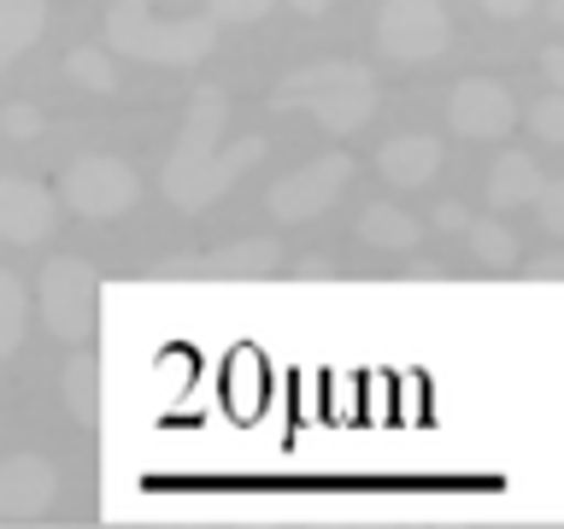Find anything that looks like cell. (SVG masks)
<instances>
[{"label":"cell","mask_w":564,"mask_h":529,"mask_svg":"<svg viewBox=\"0 0 564 529\" xmlns=\"http://www.w3.org/2000/svg\"><path fill=\"white\" fill-rule=\"evenodd\" d=\"M229 118V95L218 83H200L188 100V118H183V136L159 171V188L176 212H206L218 194H229L247 171L264 159V136H241L236 148H218V130Z\"/></svg>","instance_id":"cell-1"},{"label":"cell","mask_w":564,"mask_h":529,"mask_svg":"<svg viewBox=\"0 0 564 529\" xmlns=\"http://www.w3.org/2000/svg\"><path fill=\"white\" fill-rule=\"evenodd\" d=\"M377 77L359 60H324L300 65L271 88V112H312L329 136H352L377 118Z\"/></svg>","instance_id":"cell-2"},{"label":"cell","mask_w":564,"mask_h":529,"mask_svg":"<svg viewBox=\"0 0 564 529\" xmlns=\"http://www.w3.org/2000/svg\"><path fill=\"white\" fill-rule=\"evenodd\" d=\"M106 42L141 65H200L218 47L212 18H153L148 0H112L106 7Z\"/></svg>","instance_id":"cell-3"},{"label":"cell","mask_w":564,"mask_h":529,"mask_svg":"<svg viewBox=\"0 0 564 529\" xmlns=\"http://www.w3.org/2000/svg\"><path fill=\"white\" fill-rule=\"evenodd\" d=\"M42 317H47V330L59 335V342L70 347H83L88 335H95V300H100V277H95V264L77 259V253H59V259H47L42 264Z\"/></svg>","instance_id":"cell-4"},{"label":"cell","mask_w":564,"mask_h":529,"mask_svg":"<svg viewBox=\"0 0 564 529\" xmlns=\"http://www.w3.org/2000/svg\"><path fill=\"white\" fill-rule=\"evenodd\" d=\"M453 42V24L441 12V0H382L377 12V47L400 65H423L441 60Z\"/></svg>","instance_id":"cell-5"},{"label":"cell","mask_w":564,"mask_h":529,"mask_svg":"<svg viewBox=\"0 0 564 529\" xmlns=\"http://www.w3.org/2000/svg\"><path fill=\"white\" fill-rule=\"evenodd\" d=\"M347 183H352V159L347 153H324V159H312V165H300L294 176L271 183L264 206H271L276 224H306V218H317V212H329L335 201H341Z\"/></svg>","instance_id":"cell-6"},{"label":"cell","mask_w":564,"mask_h":529,"mask_svg":"<svg viewBox=\"0 0 564 529\" xmlns=\"http://www.w3.org/2000/svg\"><path fill=\"white\" fill-rule=\"evenodd\" d=\"M135 171L123 165V159H77V165L65 171V206L70 212H83V218H118V212H130L135 206Z\"/></svg>","instance_id":"cell-7"},{"label":"cell","mask_w":564,"mask_h":529,"mask_svg":"<svg viewBox=\"0 0 564 529\" xmlns=\"http://www.w3.org/2000/svg\"><path fill=\"white\" fill-rule=\"evenodd\" d=\"M447 123L465 141H500L511 123H518V100H511V88L494 83V77H465L447 100Z\"/></svg>","instance_id":"cell-8"},{"label":"cell","mask_w":564,"mask_h":529,"mask_svg":"<svg viewBox=\"0 0 564 529\" xmlns=\"http://www.w3.org/2000/svg\"><path fill=\"white\" fill-rule=\"evenodd\" d=\"M53 224H59V201H53L35 176L0 171V236L12 247H35V241H47Z\"/></svg>","instance_id":"cell-9"},{"label":"cell","mask_w":564,"mask_h":529,"mask_svg":"<svg viewBox=\"0 0 564 529\" xmlns=\"http://www.w3.org/2000/svg\"><path fill=\"white\" fill-rule=\"evenodd\" d=\"M59 494V471L42 453H12L0 465V518H42Z\"/></svg>","instance_id":"cell-10"},{"label":"cell","mask_w":564,"mask_h":529,"mask_svg":"<svg viewBox=\"0 0 564 529\" xmlns=\"http://www.w3.org/2000/svg\"><path fill=\"white\" fill-rule=\"evenodd\" d=\"M276 264V241H229V247H212V253H176L165 259L159 271H171V277H259V271H271Z\"/></svg>","instance_id":"cell-11"},{"label":"cell","mask_w":564,"mask_h":529,"mask_svg":"<svg viewBox=\"0 0 564 529\" xmlns=\"http://www.w3.org/2000/svg\"><path fill=\"white\" fill-rule=\"evenodd\" d=\"M377 171H382L394 188H423V183L441 171V141H435V136H394V141H382Z\"/></svg>","instance_id":"cell-12"},{"label":"cell","mask_w":564,"mask_h":529,"mask_svg":"<svg viewBox=\"0 0 564 529\" xmlns=\"http://www.w3.org/2000/svg\"><path fill=\"white\" fill-rule=\"evenodd\" d=\"M541 183H546V176H541V165H535V159L511 148V153H500V159H494V171H488V206H494V212L529 206V201L541 194Z\"/></svg>","instance_id":"cell-13"},{"label":"cell","mask_w":564,"mask_h":529,"mask_svg":"<svg viewBox=\"0 0 564 529\" xmlns=\"http://www.w3.org/2000/svg\"><path fill=\"white\" fill-rule=\"evenodd\" d=\"M423 236V224L412 218V212H400V206H365L359 212V241L365 247H382V253H412Z\"/></svg>","instance_id":"cell-14"},{"label":"cell","mask_w":564,"mask_h":529,"mask_svg":"<svg viewBox=\"0 0 564 529\" xmlns=\"http://www.w3.org/2000/svg\"><path fill=\"white\" fill-rule=\"evenodd\" d=\"M47 24V0H0V77Z\"/></svg>","instance_id":"cell-15"},{"label":"cell","mask_w":564,"mask_h":529,"mask_svg":"<svg viewBox=\"0 0 564 529\" xmlns=\"http://www.w3.org/2000/svg\"><path fill=\"white\" fill-rule=\"evenodd\" d=\"M65 406H70V418H77L83 430L100 423V365L88 359V353H77V359L65 365Z\"/></svg>","instance_id":"cell-16"},{"label":"cell","mask_w":564,"mask_h":529,"mask_svg":"<svg viewBox=\"0 0 564 529\" xmlns=\"http://www.w3.org/2000/svg\"><path fill=\"white\" fill-rule=\"evenodd\" d=\"M24 324H30V294L24 282H18L12 271H0V359L24 342Z\"/></svg>","instance_id":"cell-17"},{"label":"cell","mask_w":564,"mask_h":529,"mask_svg":"<svg viewBox=\"0 0 564 529\" xmlns=\"http://www.w3.org/2000/svg\"><path fill=\"white\" fill-rule=\"evenodd\" d=\"M465 236H470V253L482 259V264H518V236H511L506 224H494V218H470L465 224Z\"/></svg>","instance_id":"cell-18"},{"label":"cell","mask_w":564,"mask_h":529,"mask_svg":"<svg viewBox=\"0 0 564 529\" xmlns=\"http://www.w3.org/2000/svg\"><path fill=\"white\" fill-rule=\"evenodd\" d=\"M65 77L77 83V88H88V95H112V88H118L112 60H106V53H95V47H70V53H65Z\"/></svg>","instance_id":"cell-19"},{"label":"cell","mask_w":564,"mask_h":529,"mask_svg":"<svg viewBox=\"0 0 564 529\" xmlns=\"http://www.w3.org/2000/svg\"><path fill=\"white\" fill-rule=\"evenodd\" d=\"M529 130H535L541 141H564V95H558V88L546 100L529 106Z\"/></svg>","instance_id":"cell-20"},{"label":"cell","mask_w":564,"mask_h":529,"mask_svg":"<svg viewBox=\"0 0 564 529\" xmlns=\"http://www.w3.org/2000/svg\"><path fill=\"white\" fill-rule=\"evenodd\" d=\"M276 0H212V24H253V18H264Z\"/></svg>","instance_id":"cell-21"},{"label":"cell","mask_w":564,"mask_h":529,"mask_svg":"<svg viewBox=\"0 0 564 529\" xmlns=\"http://www.w3.org/2000/svg\"><path fill=\"white\" fill-rule=\"evenodd\" d=\"M529 206H541V229H546V236H564V183H553V176H546L541 194H535Z\"/></svg>","instance_id":"cell-22"},{"label":"cell","mask_w":564,"mask_h":529,"mask_svg":"<svg viewBox=\"0 0 564 529\" xmlns=\"http://www.w3.org/2000/svg\"><path fill=\"white\" fill-rule=\"evenodd\" d=\"M0 130H7L12 141H30L35 130H42V112H35L30 100H12V106H0Z\"/></svg>","instance_id":"cell-23"},{"label":"cell","mask_w":564,"mask_h":529,"mask_svg":"<svg viewBox=\"0 0 564 529\" xmlns=\"http://www.w3.org/2000/svg\"><path fill=\"white\" fill-rule=\"evenodd\" d=\"M465 224H470V212L465 206H435V229H453V236H465Z\"/></svg>","instance_id":"cell-24"},{"label":"cell","mask_w":564,"mask_h":529,"mask_svg":"<svg viewBox=\"0 0 564 529\" xmlns=\"http://www.w3.org/2000/svg\"><path fill=\"white\" fill-rule=\"evenodd\" d=\"M482 7L494 18H529V12H535V0H482Z\"/></svg>","instance_id":"cell-25"},{"label":"cell","mask_w":564,"mask_h":529,"mask_svg":"<svg viewBox=\"0 0 564 529\" xmlns=\"http://www.w3.org/2000/svg\"><path fill=\"white\" fill-rule=\"evenodd\" d=\"M541 65H546V77H553V83H564V53H558V47H546Z\"/></svg>","instance_id":"cell-26"},{"label":"cell","mask_w":564,"mask_h":529,"mask_svg":"<svg viewBox=\"0 0 564 529\" xmlns=\"http://www.w3.org/2000/svg\"><path fill=\"white\" fill-rule=\"evenodd\" d=\"M294 12H306V18H317V12H329V0H289Z\"/></svg>","instance_id":"cell-27"}]
</instances>
